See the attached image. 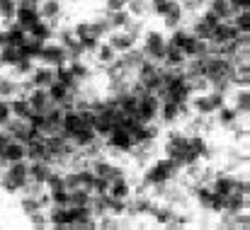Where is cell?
<instances>
[{
    "instance_id": "cell-1",
    "label": "cell",
    "mask_w": 250,
    "mask_h": 230,
    "mask_svg": "<svg viewBox=\"0 0 250 230\" xmlns=\"http://www.w3.org/2000/svg\"><path fill=\"white\" fill-rule=\"evenodd\" d=\"M180 165L172 160V157H161V160H151V165H146V172H144V182L146 187H153V184H163V182H170L180 174Z\"/></svg>"
},
{
    "instance_id": "cell-2",
    "label": "cell",
    "mask_w": 250,
    "mask_h": 230,
    "mask_svg": "<svg viewBox=\"0 0 250 230\" xmlns=\"http://www.w3.org/2000/svg\"><path fill=\"white\" fill-rule=\"evenodd\" d=\"M226 102H229L226 95L209 90V92H197L194 97H189V109H192L194 114H211V116H214V112H216L221 104H226Z\"/></svg>"
},
{
    "instance_id": "cell-3",
    "label": "cell",
    "mask_w": 250,
    "mask_h": 230,
    "mask_svg": "<svg viewBox=\"0 0 250 230\" xmlns=\"http://www.w3.org/2000/svg\"><path fill=\"white\" fill-rule=\"evenodd\" d=\"M104 138H107V141H104L102 146H104V151L112 155V157H117V155H126L129 151H131V146H134L131 134H129L126 129H122V126H114Z\"/></svg>"
},
{
    "instance_id": "cell-4",
    "label": "cell",
    "mask_w": 250,
    "mask_h": 230,
    "mask_svg": "<svg viewBox=\"0 0 250 230\" xmlns=\"http://www.w3.org/2000/svg\"><path fill=\"white\" fill-rule=\"evenodd\" d=\"M158 107H161V99L153 95V92H146L139 97V104H136V112L134 116L141 121V124H151L158 119Z\"/></svg>"
},
{
    "instance_id": "cell-5",
    "label": "cell",
    "mask_w": 250,
    "mask_h": 230,
    "mask_svg": "<svg viewBox=\"0 0 250 230\" xmlns=\"http://www.w3.org/2000/svg\"><path fill=\"white\" fill-rule=\"evenodd\" d=\"M166 37L161 34V32H156V29H148L146 32V41H144V54H146V58H151V61H156V63H161L163 61V56H166Z\"/></svg>"
},
{
    "instance_id": "cell-6",
    "label": "cell",
    "mask_w": 250,
    "mask_h": 230,
    "mask_svg": "<svg viewBox=\"0 0 250 230\" xmlns=\"http://www.w3.org/2000/svg\"><path fill=\"white\" fill-rule=\"evenodd\" d=\"M39 61L44 66H61V63H68V54H66V46H61L59 41H44L42 46V54H39Z\"/></svg>"
},
{
    "instance_id": "cell-7",
    "label": "cell",
    "mask_w": 250,
    "mask_h": 230,
    "mask_svg": "<svg viewBox=\"0 0 250 230\" xmlns=\"http://www.w3.org/2000/svg\"><path fill=\"white\" fill-rule=\"evenodd\" d=\"M238 34H241V32L233 27V22H231V19H221V22H219V24L211 29L209 44H216V46H221V44H229V41H233Z\"/></svg>"
},
{
    "instance_id": "cell-8",
    "label": "cell",
    "mask_w": 250,
    "mask_h": 230,
    "mask_svg": "<svg viewBox=\"0 0 250 230\" xmlns=\"http://www.w3.org/2000/svg\"><path fill=\"white\" fill-rule=\"evenodd\" d=\"M27 167H29V162L27 160H15V162H7L5 165V172H2V177L5 179H10L17 189H22L24 184H27Z\"/></svg>"
},
{
    "instance_id": "cell-9",
    "label": "cell",
    "mask_w": 250,
    "mask_h": 230,
    "mask_svg": "<svg viewBox=\"0 0 250 230\" xmlns=\"http://www.w3.org/2000/svg\"><path fill=\"white\" fill-rule=\"evenodd\" d=\"M85 126L83 116H81V112H76V109H68V112H63V119H61V126H59V134H63L66 138H73L81 129Z\"/></svg>"
},
{
    "instance_id": "cell-10",
    "label": "cell",
    "mask_w": 250,
    "mask_h": 230,
    "mask_svg": "<svg viewBox=\"0 0 250 230\" xmlns=\"http://www.w3.org/2000/svg\"><path fill=\"white\" fill-rule=\"evenodd\" d=\"M107 37H109L107 44H109L117 54H124V51H129L131 46H136V39H134L131 34H126L124 29H114V32H109Z\"/></svg>"
},
{
    "instance_id": "cell-11",
    "label": "cell",
    "mask_w": 250,
    "mask_h": 230,
    "mask_svg": "<svg viewBox=\"0 0 250 230\" xmlns=\"http://www.w3.org/2000/svg\"><path fill=\"white\" fill-rule=\"evenodd\" d=\"M27 102H29L32 112H39V114H44V112L54 104V102L49 99V95H46V87H32L29 95H27Z\"/></svg>"
},
{
    "instance_id": "cell-12",
    "label": "cell",
    "mask_w": 250,
    "mask_h": 230,
    "mask_svg": "<svg viewBox=\"0 0 250 230\" xmlns=\"http://www.w3.org/2000/svg\"><path fill=\"white\" fill-rule=\"evenodd\" d=\"M39 15H42V19H46V22H51L56 27L61 22V15H63L61 0H42L39 2Z\"/></svg>"
},
{
    "instance_id": "cell-13",
    "label": "cell",
    "mask_w": 250,
    "mask_h": 230,
    "mask_svg": "<svg viewBox=\"0 0 250 230\" xmlns=\"http://www.w3.org/2000/svg\"><path fill=\"white\" fill-rule=\"evenodd\" d=\"M107 194H109L112 199H124V201H129V199H131V182L126 179V174H124V177H117V179H109Z\"/></svg>"
},
{
    "instance_id": "cell-14",
    "label": "cell",
    "mask_w": 250,
    "mask_h": 230,
    "mask_svg": "<svg viewBox=\"0 0 250 230\" xmlns=\"http://www.w3.org/2000/svg\"><path fill=\"white\" fill-rule=\"evenodd\" d=\"M214 114H216V121H219L224 129H229V131H231V129L238 124V119H241V114L236 112V107H233V104H229V102H226V104H221Z\"/></svg>"
},
{
    "instance_id": "cell-15",
    "label": "cell",
    "mask_w": 250,
    "mask_h": 230,
    "mask_svg": "<svg viewBox=\"0 0 250 230\" xmlns=\"http://www.w3.org/2000/svg\"><path fill=\"white\" fill-rule=\"evenodd\" d=\"M27 34L39 39V41H51L54 39V24L46 22V19H37V22H32L27 27Z\"/></svg>"
},
{
    "instance_id": "cell-16",
    "label": "cell",
    "mask_w": 250,
    "mask_h": 230,
    "mask_svg": "<svg viewBox=\"0 0 250 230\" xmlns=\"http://www.w3.org/2000/svg\"><path fill=\"white\" fill-rule=\"evenodd\" d=\"M250 204V199L246 194H241V192H231L229 196H224V211H229V213H241V211H246Z\"/></svg>"
},
{
    "instance_id": "cell-17",
    "label": "cell",
    "mask_w": 250,
    "mask_h": 230,
    "mask_svg": "<svg viewBox=\"0 0 250 230\" xmlns=\"http://www.w3.org/2000/svg\"><path fill=\"white\" fill-rule=\"evenodd\" d=\"M37 19H42L37 5H17V10H15V22H20V24L27 29V27H29L32 22H37Z\"/></svg>"
},
{
    "instance_id": "cell-18",
    "label": "cell",
    "mask_w": 250,
    "mask_h": 230,
    "mask_svg": "<svg viewBox=\"0 0 250 230\" xmlns=\"http://www.w3.org/2000/svg\"><path fill=\"white\" fill-rule=\"evenodd\" d=\"M27 77L32 80L34 87H49L54 82V68L51 66H34V71Z\"/></svg>"
},
{
    "instance_id": "cell-19",
    "label": "cell",
    "mask_w": 250,
    "mask_h": 230,
    "mask_svg": "<svg viewBox=\"0 0 250 230\" xmlns=\"http://www.w3.org/2000/svg\"><path fill=\"white\" fill-rule=\"evenodd\" d=\"M163 17V24H166V29H175V27H180L182 24V17H185V12H182V7H180V2L177 0H172L170 5H167V10L161 15Z\"/></svg>"
},
{
    "instance_id": "cell-20",
    "label": "cell",
    "mask_w": 250,
    "mask_h": 230,
    "mask_svg": "<svg viewBox=\"0 0 250 230\" xmlns=\"http://www.w3.org/2000/svg\"><path fill=\"white\" fill-rule=\"evenodd\" d=\"M231 97H233V107L241 116H246L250 112V90L248 87H233L231 90Z\"/></svg>"
},
{
    "instance_id": "cell-21",
    "label": "cell",
    "mask_w": 250,
    "mask_h": 230,
    "mask_svg": "<svg viewBox=\"0 0 250 230\" xmlns=\"http://www.w3.org/2000/svg\"><path fill=\"white\" fill-rule=\"evenodd\" d=\"M42 46H44V41H39V39H34V37H29V34H27V39H24V41H22L17 49H20V56H24V58H32V61H39Z\"/></svg>"
},
{
    "instance_id": "cell-22",
    "label": "cell",
    "mask_w": 250,
    "mask_h": 230,
    "mask_svg": "<svg viewBox=\"0 0 250 230\" xmlns=\"http://www.w3.org/2000/svg\"><path fill=\"white\" fill-rule=\"evenodd\" d=\"M0 157H2L5 162L27 160V157H24V143H22V141H15V138H10V141H7V146L0 151Z\"/></svg>"
},
{
    "instance_id": "cell-23",
    "label": "cell",
    "mask_w": 250,
    "mask_h": 230,
    "mask_svg": "<svg viewBox=\"0 0 250 230\" xmlns=\"http://www.w3.org/2000/svg\"><path fill=\"white\" fill-rule=\"evenodd\" d=\"M207 7H209V10H211L219 19H231V17L238 12V10H236L229 0H209V2H207Z\"/></svg>"
},
{
    "instance_id": "cell-24",
    "label": "cell",
    "mask_w": 250,
    "mask_h": 230,
    "mask_svg": "<svg viewBox=\"0 0 250 230\" xmlns=\"http://www.w3.org/2000/svg\"><path fill=\"white\" fill-rule=\"evenodd\" d=\"M185 54H182V49H177V46H166V56H163V61H161V66H166V68H180L182 63H185Z\"/></svg>"
},
{
    "instance_id": "cell-25",
    "label": "cell",
    "mask_w": 250,
    "mask_h": 230,
    "mask_svg": "<svg viewBox=\"0 0 250 230\" xmlns=\"http://www.w3.org/2000/svg\"><path fill=\"white\" fill-rule=\"evenodd\" d=\"M7 102H10V112H12V116L27 121V116L32 114V107H29L27 97H17V95H15V97H10Z\"/></svg>"
},
{
    "instance_id": "cell-26",
    "label": "cell",
    "mask_w": 250,
    "mask_h": 230,
    "mask_svg": "<svg viewBox=\"0 0 250 230\" xmlns=\"http://www.w3.org/2000/svg\"><path fill=\"white\" fill-rule=\"evenodd\" d=\"M104 17H107V22L112 24V29H124L126 22L131 19V15H129L126 7H122V10H109V12H104Z\"/></svg>"
},
{
    "instance_id": "cell-27",
    "label": "cell",
    "mask_w": 250,
    "mask_h": 230,
    "mask_svg": "<svg viewBox=\"0 0 250 230\" xmlns=\"http://www.w3.org/2000/svg\"><path fill=\"white\" fill-rule=\"evenodd\" d=\"M5 29H7V39H10V46H20V44H22V41L27 39V29H24V27H22L20 22H15V19H12V22H10V24L5 27Z\"/></svg>"
},
{
    "instance_id": "cell-28",
    "label": "cell",
    "mask_w": 250,
    "mask_h": 230,
    "mask_svg": "<svg viewBox=\"0 0 250 230\" xmlns=\"http://www.w3.org/2000/svg\"><path fill=\"white\" fill-rule=\"evenodd\" d=\"M117 56H119V54H117V51H114L109 44H102V41H100V44H97V49H95V58L100 61V66H107V63H112Z\"/></svg>"
},
{
    "instance_id": "cell-29",
    "label": "cell",
    "mask_w": 250,
    "mask_h": 230,
    "mask_svg": "<svg viewBox=\"0 0 250 230\" xmlns=\"http://www.w3.org/2000/svg\"><path fill=\"white\" fill-rule=\"evenodd\" d=\"M17 95V77L0 76V99H10Z\"/></svg>"
},
{
    "instance_id": "cell-30",
    "label": "cell",
    "mask_w": 250,
    "mask_h": 230,
    "mask_svg": "<svg viewBox=\"0 0 250 230\" xmlns=\"http://www.w3.org/2000/svg\"><path fill=\"white\" fill-rule=\"evenodd\" d=\"M20 61V49L17 46H5L0 49V66L2 68H12Z\"/></svg>"
},
{
    "instance_id": "cell-31",
    "label": "cell",
    "mask_w": 250,
    "mask_h": 230,
    "mask_svg": "<svg viewBox=\"0 0 250 230\" xmlns=\"http://www.w3.org/2000/svg\"><path fill=\"white\" fill-rule=\"evenodd\" d=\"M34 66H37V61L20 56V61L12 66V77H27L29 73H32V71H34Z\"/></svg>"
},
{
    "instance_id": "cell-32",
    "label": "cell",
    "mask_w": 250,
    "mask_h": 230,
    "mask_svg": "<svg viewBox=\"0 0 250 230\" xmlns=\"http://www.w3.org/2000/svg\"><path fill=\"white\" fill-rule=\"evenodd\" d=\"M46 95H49V99L54 102V104H59V102H63L66 99V95H68V87L63 85V82H51L49 87H46Z\"/></svg>"
},
{
    "instance_id": "cell-33",
    "label": "cell",
    "mask_w": 250,
    "mask_h": 230,
    "mask_svg": "<svg viewBox=\"0 0 250 230\" xmlns=\"http://www.w3.org/2000/svg\"><path fill=\"white\" fill-rule=\"evenodd\" d=\"M15 10H17V0H0V19L5 27L15 19Z\"/></svg>"
},
{
    "instance_id": "cell-34",
    "label": "cell",
    "mask_w": 250,
    "mask_h": 230,
    "mask_svg": "<svg viewBox=\"0 0 250 230\" xmlns=\"http://www.w3.org/2000/svg\"><path fill=\"white\" fill-rule=\"evenodd\" d=\"M66 66H68V71L73 73V77L81 80V82H85V80L90 77V68L83 63V58H78V61H68Z\"/></svg>"
},
{
    "instance_id": "cell-35",
    "label": "cell",
    "mask_w": 250,
    "mask_h": 230,
    "mask_svg": "<svg viewBox=\"0 0 250 230\" xmlns=\"http://www.w3.org/2000/svg\"><path fill=\"white\" fill-rule=\"evenodd\" d=\"M211 24H207L202 17L199 19H194L192 22V37H197V39H204V41H209V37H211Z\"/></svg>"
},
{
    "instance_id": "cell-36",
    "label": "cell",
    "mask_w": 250,
    "mask_h": 230,
    "mask_svg": "<svg viewBox=\"0 0 250 230\" xmlns=\"http://www.w3.org/2000/svg\"><path fill=\"white\" fill-rule=\"evenodd\" d=\"M189 29H180V27H175V29H170V39H167L166 44H170V46H177V49H182V44L189 39Z\"/></svg>"
},
{
    "instance_id": "cell-37",
    "label": "cell",
    "mask_w": 250,
    "mask_h": 230,
    "mask_svg": "<svg viewBox=\"0 0 250 230\" xmlns=\"http://www.w3.org/2000/svg\"><path fill=\"white\" fill-rule=\"evenodd\" d=\"M233 27L238 32H250V10H238L233 17H231Z\"/></svg>"
},
{
    "instance_id": "cell-38",
    "label": "cell",
    "mask_w": 250,
    "mask_h": 230,
    "mask_svg": "<svg viewBox=\"0 0 250 230\" xmlns=\"http://www.w3.org/2000/svg\"><path fill=\"white\" fill-rule=\"evenodd\" d=\"M20 209H22L24 216H29V213H34V211H42L37 196H29V194H22V199H20Z\"/></svg>"
},
{
    "instance_id": "cell-39",
    "label": "cell",
    "mask_w": 250,
    "mask_h": 230,
    "mask_svg": "<svg viewBox=\"0 0 250 230\" xmlns=\"http://www.w3.org/2000/svg\"><path fill=\"white\" fill-rule=\"evenodd\" d=\"M126 10L131 17H144L148 12V0H126Z\"/></svg>"
},
{
    "instance_id": "cell-40",
    "label": "cell",
    "mask_w": 250,
    "mask_h": 230,
    "mask_svg": "<svg viewBox=\"0 0 250 230\" xmlns=\"http://www.w3.org/2000/svg\"><path fill=\"white\" fill-rule=\"evenodd\" d=\"M27 218H29V226H32L34 230H44V228H49V218H46L44 209H42V211H34V213H29Z\"/></svg>"
},
{
    "instance_id": "cell-41",
    "label": "cell",
    "mask_w": 250,
    "mask_h": 230,
    "mask_svg": "<svg viewBox=\"0 0 250 230\" xmlns=\"http://www.w3.org/2000/svg\"><path fill=\"white\" fill-rule=\"evenodd\" d=\"M124 32H126V34H131L134 39H139V37L144 34V22H141V17H131V19L126 22Z\"/></svg>"
},
{
    "instance_id": "cell-42",
    "label": "cell",
    "mask_w": 250,
    "mask_h": 230,
    "mask_svg": "<svg viewBox=\"0 0 250 230\" xmlns=\"http://www.w3.org/2000/svg\"><path fill=\"white\" fill-rule=\"evenodd\" d=\"M49 196H51V206H68V189H54L49 192Z\"/></svg>"
},
{
    "instance_id": "cell-43",
    "label": "cell",
    "mask_w": 250,
    "mask_h": 230,
    "mask_svg": "<svg viewBox=\"0 0 250 230\" xmlns=\"http://www.w3.org/2000/svg\"><path fill=\"white\" fill-rule=\"evenodd\" d=\"M180 2V7H182V12H199L202 7H207V2L209 0H177Z\"/></svg>"
},
{
    "instance_id": "cell-44",
    "label": "cell",
    "mask_w": 250,
    "mask_h": 230,
    "mask_svg": "<svg viewBox=\"0 0 250 230\" xmlns=\"http://www.w3.org/2000/svg\"><path fill=\"white\" fill-rule=\"evenodd\" d=\"M73 34H76V39L95 37V34H92V22H78V24L73 27Z\"/></svg>"
},
{
    "instance_id": "cell-45",
    "label": "cell",
    "mask_w": 250,
    "mask_h": 230,
    "mask_svg": "<svg viewBox=\"0 0 250 230\" xmlns=\"http://www.w3.org/2000/svg\"><path fill=\"white\" fill-rule=\"evenodd\" d=\"M170 2H172V0H148V10H151L153 15H158V17H161V15L167 10V5H170Z\"/></svg>"
},
{
    "instance_id": "cell-46",
    "label": "cell",
    "mask_w": 250,
    "mask_h": 230,
    "mask_svg": "<svg viewBox=\"0 0 250 230\" xmlns=\"http://www.w3.org/2000/svg\"><path fill=\"white\" fill-rule=\"evenodd\" d=\"M12 119V112H10V102L7 99H0V129Z\"/></svg>"
},
{
    "instance_id": "cell-47",
    "label": "cell",
    "mask_w": 250,
    "mask_h": 230,
    "mask_svg": "<svg viewBox=\"0 0 250 230\" xmlns=\"http://www.w3.org/2000/svg\"><path fill=\"white\" fill-rule=\"evenodd\" d=\"M122 7H126V0H104V12H109V10H122Z\"/></svg>"
},
{
    "instance_id": "cell-48",
    "label": "cell",
    "mask_w": 250,
    "mask_h": 230,
    "mask_svg": "<svg viewBox=\"0 0 250 230\" xmlns=\"http://www.w3.org/2000/svg\"><path fill=\"white\" fill-rule=\"evenodd\" d=\"M236 10H250V0H229Z\"/></svg>"
},
{
    "instance_id": "cell-49",
    "label": "cell",
    "mask_w": 250,
    "mask_h": 230,
    "mask_svg": "<svg viewBox=\"0 0 250 230\" xmlns=\"http://www.w3.org/2000/svg\"><path fill=\"white\" fill-rule=\"evenodd\" d=\"M10 46V39H7V29H0V49Z\"/></svg>"
},
{
    "instance_id": "cell-50",
    "label": "cell",
    "mask_w": 250,
    "mask_h": 230,
    "mask_svg": "<svg viewBox=\"0 0 250 230\" xmlns=\"http://www.w3.org/2000/svg\"><path fill=\"white\" fill-rule=\"evenodd\" d=\"M71 2H78V0H71Z\"/></svg>"
}]
</instances>
